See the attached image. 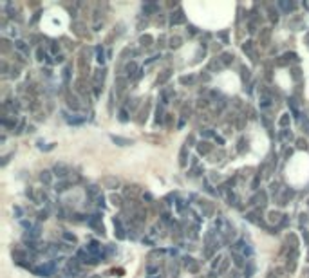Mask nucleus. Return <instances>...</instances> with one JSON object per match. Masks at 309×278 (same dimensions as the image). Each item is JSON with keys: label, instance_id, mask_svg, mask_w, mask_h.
Listing matches in <instances>:
<instances>
[{"label": "nucleus", "instance_id": "obj_39", "mask_svg": "<svg viewBox=\"0 0 309 278\" xmlns=\"http://www.w3.org/2000/svg\"><path fill=\"white\" fill-rule=\"evenodd\" d=\"M43 58H45V51H43V49L40 47L38 51H36V60H40V61H42Z\"/></svg>", "mask_w": 309, "mask_h": 278}, {"label": "nucleus", "instance_id": "obj_32", "mask_svg": "<svg viewBox=\"0 0 309 278\" xmlns=\"http://www.w3.org/2000/svg\"><path fill=\"white\" fill-rule=\"evenodd\" d=\"M67 105L73 108V110H78L80 108V103L76 101V98H73V96H69V101H67Z\"/></svg>", "mask_w": 309, "mask_h": 278}, {"label": "nucleus", "instance_id": "obj_45", "mask_svg": "<svg viewBox=\"0 0 309 278\" xmlns=\"http://www.w3.org/2000/svg\"><path fill=\"white\" fill-rule=\"evenodd\" d=\"M13 257L18 258V260H22V258H24V253H22V251H13Z\"/></svg>", "mask_w": 309, "mask_h": 278}, {"label": "nucleus", "instance_id": "obj_48", "mask_svg": "<svg viewBox=\"0 0 309 278\" xmlns=\"http://www.w3.org/2000/svg\"><path fill=\"white\" fill-rule=\"evenodd\" d=\"M244 144H246V141H244V139H240V141H239V152H242V150H244Z\"/></svg>", "mask_w": 309, "mask_h": 278}, {"label": "nucleus", "instance_id": "obj_36", "mask_svg": "<svg viewBox=\"0 0 309 278\" xmlns=\"http://www.w3.org/2000/svg\"><path fill=\"white\" fill-rule=\"evenodd\" d=\"M119 121H123V123H125V121H128V114H127V110H125V108H121V110H119Z\"/></svg>", "mask_w": 309, "mask_h": 278}, {"label": "nucleus", "instance_id": "obj_20", "mask_svg": "<svg viewBox=\"0 0 309 278\" xmlns=\"http://www.w3.org/2000/svg\"><path fill=\"white\" fill-rule=\"evenodd\" d=\"M291 119H289V114H282V118L278 119V125L282 126V128H286V126H289Z\"/></svg>", "mask_w": 309, "mask_h": 278}, {"label": "nucleus", "instance_id": "obj_27", "mask_svg": "<svg viewBox=\"0 0 309 278\" xmlns=\"http://www.w3.org/2000/svg\"><path fill=\"white\" fill-rule=\"evenodd\" d=\"M67 186H69V182H67V181H60L58 184L54 186V190H56L58 193H61V192H65V190H67Z\"/></svg>", "mask_w": 309, "mask_h": 278}, {"label": "nucleus", "instance_id": "obj_25", "mask_svg": "<svg viewBox=\"0 0 309 278\" xmlns=\"http://www.w3.org/2000/svg\"><path fill=\"white\" fill-rule=\"evenodd\" d=\"M143 11H145V15L155 13V11H157V5H155V4H147V5H143Z\"/></svg>", "mask_w": 309, "mask_h": 278}, {"label": "nucleus", "instance_id": "obj_7", "mask_svg": "<svg viewBox=\"0 0 309 278\" xmlns=\"http://www.w3.org/2000/svg\"><path fill=\"white\" fill-rule=\"evenodd\" d=\"M219 61H221L222 67H228V65L233 61V54H230V53H222L221 58H219Z\"/></svg>", "mask_w": 309, "mask_h": 278}, {"label": "nucleus", "instance_id": "obj_44", "mask_svg": "<svg viewBox=\"0 0 309 278\" xmlns=\"http://www.w3.org/2000/svg\"><path fill=\"white\" fill-rule=\"evenodd\" d=\"M248 27H250V29H248V31H250L251 35H253V33H255V31H257V25H255V22H250V25H248Z\"/></svg>", "mask_w": 309, "mask_h": 278}, {"label": "nucleus", "instance_id": "obj_35", "mask_svg": "<svg viewBox=\"0 0 309 278\" xmlns=\"http://www.w3.org/2000/svg\"><path fill=\"white\" fill-rule=\"evenodd\" d=\"M295 267H296V260L288 258V271H289V273H293V271H295Z\"/></svg>", "mask_w": 309, "mask_h": 278}, {"label": "nucleus", "instance_id": "obj_43", "mask_svg": "<svg viewBox=\"0 0 309 278\" xmlns=\"http://www.w3.org/2000/svg\"><path fill=\"white\" fill-rule=\"evenodd\" d=\"M291 72H293V79H295V81H298V79H300V71H298V69H293Z\"/></svg>", "mask_w": 309, "mask_h": 278}, {"label": "nucleus", "instance_id": "obj_49", "mask_svg": "<svg viewBox=\"0 0 309 278\" xmlns=\"http://www.w3.org/2000/svg\"><path fill=\"white\" fill-rule=\"evenodd\" d=\"M166 126H172V114H166Z\"/></svg>", "mask_w": 309, "mask_h": 278}, {"label": "nucleus", "instance_id": "obj_28", "mask_svg": "<svg viewBox=\"0 0 309 278\" xmlns=\"http://www.w3.org/2000/svg\"><path fill=\"white\" fill-rule=\"evenodd\" d=\"M233 260H235V265H237V267H242L246 258L242 257V255H237V253H233Z\"/></svg>", "mask_w": 309, "mask_h": 278}, {"label": "nucleus", "instance_id": "obj_2", "mask_svg": "<svg viewBox=\"0 0 309 278\" xmlns=\"http://www.w3.org/2000/svg\"><path fill=\"white\" fill-rule=\"evenodd\" d=\"M101 184L105 186V188H110V190H114L119 186V179L116 175H105V177L101 179Z\"/></svg>", "mask_w": 309, "mask_h": 278}, {"label": "nucleus", "instance_id": "obj_23", "mask_svg": "<svg viewBox=\"0 0 309 278\" xmlns=\"http://www.w3.org/2000/svg\"><path fill=\"white\" fill-rule=\"evenodd\" d=\"M87 193H89L91 197H94V199H96L98 195H101V193H99V190H98V186H94V184H91V186L87 188Z\"/></svg>", "mask_w": 309, "mask_h": 278}, {"label": "nucleus", "instance_id": "obj_52", "mask_svg": "<svg viewBox=\"0 0 309 278\" xmlns=\"http://www.w3.org/2000/svg\"><path fill=\"white\" fill-rule=\"evenodd\" d=\"M11 72H13V74H11V76H13V78H17V76H18V69H13V71H11Z\"/></svg>", "mask_w": 309, "mask_h": 278}, {"label": "nucleus", "instance_id": "obj_4", "mask_svg": "<svg viewBox=\"0 0 309 278\" xmlns=\"http://www.w3.org/2000/svg\"><path fill=\"white\" fill-rule=\"evenodd\" d=\"M270 36H271V29L270 27H264V29L260 31V35H259V42H260L262 47H266V45L270 43Z\"/></svg>", "mask_w": 309, "mask_h": 278}, {"label": "nucleus", "instance_id": "obj_17", "mask_svg": "<svg viewBox=\"0 0 309 278\" xmlns=\"http://www.w3.org/2000/svg\"><path fill=\"white\" fill-rule=\"evenodd\" d=\"M199 154H210V150H212V146H210V143H199Z\"/></svg>", "mask_w": 309, "mask_h": 278}, {"label": "nucleus", "instance_id": "obj_38", "mask_svg": "<svg viewBox=\"0 0 309 278\" xmlns=\"http://www.w3.org/2000/svg\"><path fill=\"white\" fill-rule=\"evenodd\" d=\"M302 128H304V132L309 136V118H306L304 121H302Z\"/></svg>", "mask_w": 309, "mask_h": 278}, {"label": "nucleus", "instance_id": "obj_47", "mask_svg": "<svg viewBox=\"0 0 309 278\" xmlns=\"http://www.w3.org/2000/svg\"><path fill=\"white\" fill-rule=\"evenodd\" d=\"M242 78L250 79V71H248V69H242Z\"/></svg>", "mask_w": 309, "mask_h": 278}, {"label": "nucleus", "instance_id": "obj_13", "mask_svg": "<svg viewBox=\"0 0 309 278\" xmlns=\"http://www.w3.org/2000/svg\"><path fill=\"white\" fill-rule=\"evenodd\" d=\"M137 193H139V188H137V186H127V188H125V195H127V197H136Z\"/></svg>", "mask_w": 309, "mask_h": 278}, {"label": "nucleus", "instance_id": "obj_42", "mask_svg": "<svg viewBox=\"0 0 309 278\" xmlns=\"http://www.w3.org/2000/svg\"><path fill=\"white\" fill-rule=\"evenodd\" d=\"M280 137L284 139V141H288V139H291L293 136H291V132H288V130H284V132L280 134Z\"/></svg>", "mask_w": 309, "mask_h": 278}, {"label": "nucleus", "instance_id": "obj_33", "mask_svg": "<svg viewBox=\"0 0 309 278\" xmlns=\"http://www.w3.org/2000/svg\"><path fill=\"white\" fill-rule=\"evenodd\" d=\"M63 238H65L67 242H71V244H76V235H73V233H67V231H63Z\"/></svg>", "mask_w": 309, "mask_h": 278}, {"label": "nucleus", "instance_id": "obj_26", "mask_svg": "<svg viewBox=\"0 0 309 278\" xmlns=\"http://www.w3.org/2000/svg\"><path fill=\"white\" fill-rule=\"evenodd\" d=\"M170 74H172L170 71H165V72H163V74L157 78V85H163V83H166V79L170 78Z\"/></svg>", "mask_w": 309, "mask_h": 278}, {"label": "nucleus", "instance_id": "obj_50", "mask_svg": "<svg viewBox=\"0 0 309 278\" xmlns=\"http://www.w3.org/2000/svg\"><path fill=\"white\" fill-rule=\"evenodd\" d=\"M40 220H45V218H47V211H40Z\"/></svg>", "mask_w": 309, "mask_h": 278}, {"label": "nucleus", "instance_id": "obj_12", "mask_svg": "<svg viewBox=\"0 0 309 278\" xmlns=\"http://www.w3.org/2000/svg\"><path fill=\"white\" fill-rule=\"evenodd\" d=\"M15 47H17L18 51H22V53H29V45H27L24 40H17V42H15Z\"/></svg>", "mask_w": 309, "mask_h": 278}, {"label": "nucleus", "instance_id": "obj_14", "mask_svg": "<svg viewBox=\"0 0 309 278\" xmlns=\"http://www.w3.org/2000/svg\"><path fill=\"white\" fill-rule=\"evenodd\" d=\"M172 25H177V24H183L184 22V16H183V11H179V13H175V15H172Z\"/></svg>", "mask_w": 309, "mask_h": 278}, {"label": "nucleus", "instance_id": "obj_19", "mask_svg": "<svg viewBox=\"0 0 309 278\" xmlns=\"http://www.w3.org/2000/svg\"><path fill=\"white\" fill-rule=\"evenodd\" d=\"M40 181H42L43 184H51V172L43 170V172L40 174Z\"/></svg>", "mask_w": 309, "mask_h": 278}, {"label": "nucleus", "instance_id": "obj_21", "mask_svg": "<svg viewBox=\"0 0 309 278\" xmlns=\"http://www.w3.org/2000/svg\"><path fill=\"white\" fill-rule=\"evenodd\" d=\"M170 42V47L172 49H177V47H181V43H183V40L179 38V36H172V38L168 40Z\"/></svg>", "mask_w": 309, "mask_h": 278}, {"label": "nucleus", "instance_id": "obj_34", "mask_svg": "<svg viewBox=\"0 0 309 278\" xmlns=\"http://www.w3.org/2000/svg\"><path fill=\"white\" fill-rule=\"evenodd\" d=\"M193 79H195V78H193L192 74H188V76H181V78H179V81H181L183 85H188V83H192Z\"/></svg>", "mask_w": 309, "mask_h": 278}, {"label": "nucleus", "instance_id": "obj_11", "mask_svg": "<svg viewBox=\"0 0 309 278\" xmlns=\"http://www.w3.org/2000/svg\"><path fill=\"white\" fill-rule=\"evenodd\" d=\"M74 87H76V92H81V94L87 92V89H85V79L83 78H78L76 83H74Z\"/></svg>", "mask_w": 309, "mask_h": 278}, {"label": "nucleus", "instance_id": "obj_3", "mask_svg": "<svg viewBox=\"0 0 309 278\" xmlns=\"http://www.w3.org/2000/svg\"><path fill=\"white\" fill-rule=\"evenodd\" d=\"M53 172H54V175H58L60 179H65V177H67V174H69L71 170H69V166H67V164L58 163V164L54 166V170H53Z\"/></svg>", "mask_w": 309, "mask_h": 278}, {"label": "nucleus", "instance_id": "obj_22", "mask_svg": "<svg viewBox=\"0 0 309 278\" xmlns=\"http://www.w3.org/2000/svg\"><path fill=\"white\" fill-rule=\"evenodd\" d=\"M280 217H282V215H280L278 211H270V215H268V220L275 224V222H280Z\"/></svg>", "mask_w": 309, "mask_h": 278}, {"label": "nucleus", "instance_id": "obj_40", "mask_svg": "<svg viewBox=\"0 0 309 278\" xmlns=\"http://www.w3.org/2000/svg\"><path fill=\"white\" fill-rule=\"evenodd\" d=\"M270 188H271V193H273V195H277V193H278V182H271Z\"/></svg>", "mask_w": 309, "mask_h": 278}, {"label": "nucleus", "instance_id": "obj_8", "mask_svg": "<svg viewBox=\"0 0 309 278\" xmlns=\"http://www.w3.org/2000/svg\"><path fill=\"white\" fill-rule=\"evenodd\" d=\"M103 79H105V69H98L96 74H94V83H96V87H99V85L103 83Z\"/></svg>", "mask_w": 309, "mask_h": 278}, {"label": "nucleus", "instance_id": "obj_15", "mask_svg": "<svg viewBox=\"0 0 309 278\" xmlns=\"http://www.w3.org/2000/svg\"><path fill=\"white\" fill-rule=\"evenodd\" d=\"M125 85H127V79H125V78H121V76H117V78H116V87H117V94L125 90Z\"/></svg>", "mask_w": 309, "mask_h": 278}, {"label": "nucleus", "instance_id": "obj_6", "mask_svg": "<svg viewBox=\"0 0 309 278\" xmlns=\"http://www.w3.org/2000/svg\"><path fill=\"white\" fill-rule=\"evenodd\" d=\"M125 71H127V74H128V76H137L136 72H141V71L137 69V63H136V61H128V63H127V67H125Z\"/></svg>", "mask_w": 309, "mask_h": 278}, {"label": "nucleus", "instance_id": "obj_10", "mask_svg": "<svg viewBox=\"0 0 309 278\" xmlns=\"http://www.w3.org/2000/svg\"><path fill=\"white\" fill-rule=\"evenodd\" d=\"M112 141L116 143V144H119V146H127V144H132V141L130 139H125V137H119V136H112Z\"/></svg>", "mask_w": 309, "mask_h": 278}, {"label": "nucleus", "instance_id": "obj_9", "mask_svg": "<svg viewBox=\"0 0 309 278\" xmlns=\"http://www.w3.org/2000/svg\"><path fill=\"white\" fill-rule=\"evenodd\" d=\"M114 226H116V237L119 240H123L125 238V233H123V228H121V220L119 218H114Z\"/></svg>", "mask_w": 309, "mask_h": 278}, {"label": "nucleus", "instance_id": "obj_31", "mask_svg": "<svg viewBox=\"0 0 309 278\" xmlns=\"http://www.w3.org/2000/svg\"><path fill=\"white\" fill-rule=\"evenodd\" d=\"M139 42H141L143 47H148V45H152V36H150V35H145V36H141Z\"/></svg>", "mask_w": 309, "mask_h": 278}, {"label": "nucleus", "instance_id": "obj_37", "mask_svg": "<svg viewBox=\"0 0 309 278\" xmlns=\"http://www.w3.org/2000/svg\"><path fill=\"white\" fill-rule=\"evenodd\" d=\"M96 53H98V61L103 63V61H105V58H103V49H101V47H96Z\"/></svg>", "mask_w": 309, "mask_h": 278}, {"label": "nucleus", "instance_id": "obj_46", "mask_svg": "<svg viewBox=\"0 0 309 278\" xmlns=\"http://www.w3.org/2000/svg\"><path fill=\"white\" fill-rule=\"evenodd\" d=\"M201 134H203L204 137H212V136H213V132L210 130V128H208V130H204V132H201Z\"/></svg>", "mask_w": 309, "mask_h": 278}, {"label": "nucleus", "instance_id": "obj_18", "mask_svg": "<svg viewBox=\"0 0 309 278\" xmlns=\"http://www.w3.org/2000/svg\"><path fill=\"white\" fill-rule=\"evenodd\" d=\"M228 265H230V260H228V258H224V260L221 262V265H219V269H217V275H222V273H226V269H228Z\"/></svg>", "mask_w": 309, "mask_h": 278}, {"label": "nucleus", "instance_id": "obj_51", "mask_svg": "<svg viewBox=\"0 0 309 278\" xmlns=\"http://www.w3.org/2000/svg\"><path fill=\"white\" fill-rule=\"evenodd\" d=\"M206 105H208V101H206V99H201V101H199V107H201V108H204Z\"/></svg>", "mask_w": 309, "mask_h": 278}, {"label": "nucleus", "instance_id": "obj_24", "mask_svg": "<svg viewBox=\"0 0 309 278\" xmlns=\"http://www.w3.org/2000/svg\"><path fill=\"white\" fill-rule=\"evenodd\" d=\"M278 5H280L284 11H288V13L295 9V4H293V2H278Z\"/></svg>", "mask_w": 309, "mask_h": 278}, {"label": "nucleus", "instance_id": "obj_5", "mask_svg": "<svg viewBox=\"0 0 309 278\" xmlns=\"http://www.w3.org/2000/svg\"><path fill=\"white\" fill-rule=\"evenodd\" d=\"M87 251H89V253H91L92 257L96 258L98 255H101V246H99L98 242H91V244L87 246Z\"/></svg>", "mask_w": 309, "mask_h": 278}, {"label": "nucleus", "instance_id": "obj_41", "mask_svg": "<svg viewBox=\"0 0 309 278\" xmlns=\"http://www.w3.org/2000/svg\"><path fill=\"white\" fill-rule=\"evenodd\" d=\"M296 146H298V148H307V143H306L304 139H296Z\"/></svg>", "mask_w": 309, "mask_h": 278}, {"label": "nucleus", "instance_id": "obj_29", "mask_svg": "<svg viewBox=\"0 0 309 278\" xmlns=\"http://www.w3.org/2000/svg\"><path fill=\"white\" fill-rule=\"evenodd\" d=\"M110 202H112V204H114L116 208H121V206H123V202H121V197H119V195H116V193H112V195H110Z\"/></svg>", "mask_w": 309, "mask_h": 278}, {"label": "nucleus", "instance_id": "obj_1", "mask_svg": "<svg viewBox=\"0 0 309 278\" xmlns=\"http://www.w3.org/2000/svg\"><path fill=\"white\" fill-rule=\"evenodd\" d=\"M232 253H237V255H242V257H250L251 255V247L244 242V240H239V242H235L232 247Z\"/></svg>", "mask_w": 309, "mask_h": 278}, {"label": "nucleus", "instance_id": "obj_30", "mask_svg": "<svg viewBox=\"0 0 309 278\" xmlns=\"http://www.w3.org/2000/svg\"><path fill=\"white\" fill-rule=\"evenodd\" d=\"M251 43H253V42H246V43L242 45V51H244V53H250L251 56H253V60H255V53H253V45H251Z\"/></svg>", "mask_w": 309, "mask_h": 278}, {"label": "nucleus", "instance_id": "obj_16", "mask_svg": "<svg viewBox=\"0 0 309 278\" xmlns=\"http://www.w3.org/2000/svg\"><path fill=\"white\" fill-rule=\"evenodd\" d=\"M186 150H188V148H186V144H184V146L181 148V154H179V164H181L183 168L186 166Z\"/></svg>", "mask_w": 309, "mask_h": 278}]
</instances>
